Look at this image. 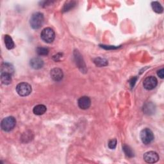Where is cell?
I'll list each match as a JSON object with an SVG mask.
<instances>
[{
    "instance_id": "21",
    "label": "cell",
    "mask_w": 164,
    "mask_h": 164,
    "mask_svg": "<svg viewBox=\"0 0 164 164\" xmlns=\"http://www.w3.org/2000/svg\"><path fill=\"white\" fill-rule=\"evenodd\" d=\"M75 5H76V3L74 2H69V3H67L64 5V8L62 9V12H65L69 11V10H71V9L73 8L75 6Z\"/></svg>"
},
{
    "instance_id": "12",
    "label": "cell",
    "mask_w": 164,
    "mask_h": 164,
    "mask_svg": "<svg viewBox=\"0 0 164 164\" xmlns=\"http://www.w3.org/2000/svg\"><path fill=\"white\" fill-rule=\"evenodd\" d=\"M47 110L46 106L44 105H38L35 106L33 109V112L35 115H43Z\"/></svg>"
},
{
    "instance_id": "7",
    "label": "cell",
    "mask_w": 164,
    "mask_h": 164,
    "mask_svg": "<svg viewBox=\"0 0 164 164\" xmlns=\"http://www.w3.org/2000/svg\"><path fill=\"white\" fill-rule=\"evenodd\" d=\"M144 160L148 163H154L159 160V156L155 151H148L144 155Z\"/></svg>"
},
{
    "instance_id": "3",
    "label": "cell",
    "mask_w": 164,
    "mask_h": 164,
    "mask_svg": "<svg viewBox=\"0 0 164 164\" xmlns=\"http://www.w3.org/2000/svg\"><path fill=\"white\" fill-rule=\"evenodd\" d=\"M32 86L28 83L22 82L16 86V92L20 96H27L32 92Z\"/></svg>"
},
{
    "instance_id": "20",
    "label": "cell",
    "mask_w": 164,
    "mask_h": 164,
    "mask_svg": "<svg viewBox=\"0 0 164 164\" xmlns=\"http://www.w3.org/2000/svg\"><path fill=\"white\" fill-rule=\"evenodd\" d=\"M36 52L40 56H46L47 55L48 53H49V50L47 47H39L36 50Z\"/></svg>"
},
{
    "instance_id": "16",
    "label": "cell",
    "mask_w": 164,
    "mask_h": 164,
    "mask_svg": "<svg viewBox=\"0 0 164 164\" xmlns=\"http://www.w3.org/2000/svg\"><path fill=\"white\" fill-rule=\"evenodd\" d=\"M151 7L154 12L157 14H162L163 11V8L162 5L158 2H153L151 3Z\"/></svg>"
},
{
    "instance_id": "24",
    "label": "cell",
    "mask_w": 164,
    "mask_h": 164,
    "mask_svg": "<svg viewBox=\"0 0 164 164\" xmlns=\"http://www.w3.org/2000/svg\"><path fill=\"white\" fill-rule=\"evenodd\" d=\"M137 80V78L135 77H135H133V78H132L131 79L130 81V85H131V88H133V87H134L135 84V82H136Z\"/></svg>"
},
{
    "instance_id": "15",
    "label": "cell",
    "mask_w": 164,
    "mask_h": 164,
    "mask_svg": "<svg viewBox=\"0 0 164 164\" xmlns=\"http://www.w3.org/2000/svg\"><path fill=\"white\" fill-rule=\"evenodd\" d=\"M2 72L9 73L12 75L14 72V69L13 66L9 63H4L2 67Z\"/></svg>"
},
{
    "instance_id": "23",
    "label": "cell",
    "mask_w": 164,
    "mask_h": 164,
    "mask_svg": "<svg viewBox=\"0 0 164 164\" xmlns=\"http://www.w3.org/2000/svg\"><path fill=\"white\" fill-rule=\"evenodd\" d=\"M62 56V53H58V54H55V55L53 56V59L54 60V61L58 62L60 60V58H61Z\"/></svg>"
},
{
    "instance_id": "11",
    "label": "cell",
    "mask_w": 164,
    "mask_h": 164,
    "mask_svg": "<svg viewBox=\"0 0 164 164\" xmlns=\"http://www.w3.org/2000/svg\"><path fill=\"white\" fill-rule=\"evenodd\" d=\"M30 64L32 68L35 69H39L43 67L44 62L40 58H34L30 60Z\"/></svg>"
},
{
    "instance_id": "13",
    "label": "cell",
    "mask_w": 164,
    "mask_h": 164,
    "mask_svg": "<svg viewBox=\"0 0 164 164\" xmlns=\"http://www.w3.org/2000/svg\"><path fill=\"white\" fill-rule=\"evenodd\" d=\"M4 39H5V44L6 47H7L8 50L13 49V48L15 47V44L10 36L9 35H5Z\"/></svg>"
},
{
    "instance_id": "18",
    "label": "cell",
    "mask_w": 164,
    "mask_h": 164,
    "mask_svg": "<svg viewBox=\"0 0 164 164\" xmlns=\"http://www.w3.org/2000/svg\"><path fill=\"white\" fill-rule=\"evenodd\" d=\"M155 106L152 104V103H148V104L145 105V106H144L143 110L144 111L145 113L150 114V113H153V112H155Z\"/></svg>"
},
{
    "instance_id": "26",
    "label": "cell",
    "mask_w": 164,
    "mask_h": 164,
    "mask_svg": "<svg viewBox=\"0 0 164 164\" xmlns=\"http://www.w3.org/2000/svg\"><path fill=\"white\" fill-rule=\"evenodd\" d=\"M101 47L104 48V49L105 50H113V49H116V48H117V47L111 46H104V45L101 46Z\"/></svg>"
},
{
    "instance_id": "2",
    "label": "cell",
    "mask_w": 164,
    "mask_h": 164,
    "mask_svg": "<svg viewBox=\"0 0 164 164\" xmlns=\"http://www.w3.org/2000/svg\"><path fill=\"white\" fill-rule=\"evenodd\" d=\"M16 124V120L12 116H9L4 118L1 123L2 129L4 131H10L12 130Z\"/></svg>"
},
{
    "instance_id": "10",
    "label": "cell",
    "mask_w": 164,
    "mask_h": 164,
    "mask_svg": "<svg viewBox=\"0 0 164 164\" xmlns=\"http://www.w3.org/2000/svg\"><path fill=\"white\" fill-rule=\"evenodd\" d=\"M75 60L76 64L78 65V68H80L82 71H85L86 68H85V64L84 63V61L83 60V58L82 57V55L80 54V53H79L78 51L75 52Z\"/></svg>"
},
{
    "instance_id": "9",
    "label": "cell",
    "mask_w": 164,
    "mask_h": 164,
    "mask_svg": "<svg viewBox=\"0 0 164 164\" xmlns=\"http://www.w3.org/2000/svg\"><path fill=\"white\" fill-rule=\"evenodd\" d=\"M50 75L54 81L60 82L62 80L64 77L63 71L59 68H54L51 70Z\"/></svg>"
},
{
    "instance_id": "6",
    "label": "cell",
    "mask_w": 164,
    "mask_h": 164,
    "mask_svg": "<svg viewBox=\"0 0 164 164\" xmlns=\"http://www.w3.org/2000/svg\"><path fill=\"white\" fill-rule=\"evenodd\" d=\"M158 84L157 79L155 76H148L145 79L143 82L144 87L148 90H153L155 89Z\"/></svg>"
},
{
    "instance_id": "25",
    "label": "cell",
    "mask_w": 164,
    "mask_h": 164,
    "mask_svg": "<svg viewBox=\"0 0 164 164\" xmlns=\"http://www.w3.org/2000/svg\"><path fill=\"white\" fill-rule=\"evenodd\" d=\"M157 75L159 76L160 78L163 79V76H164V69H161L160 70L157 71Z\"/></svg>"
},
{
    "instance_id": "8",
    "label": "cell",
    "mask_w": 164,
    "mask_h": 164,
    "mask_svg": "<svg viewBox=\"0 0 164 164\" xmlns=\"http://www.w3.org/2000/svg\"><path fill=\"white\" fill-rule=\"evenodd\" d=\"M78 104L82 110H87L91 105V100L88 96H82L78 99Z\"/></svg>"
},
{
    "instance_id": "19",
    "label": "cell",
    "mask_w": 164,
    "mask_h": 164,
    "mask_svg": "<svg viewBox=\"0 0 164 164\" xmlns=\"http://www.w3.org/2000/svg\"><path fill=\"white\" fill-rule=\"evenodd\" d=\"M123 149L126 156H127L128 158H133V156H134V152H133V151L129 146V145H124L123 147Z\"/></svg>"
},
{
    "instance_id": "14",
    "label": "cell",
    "mask_w": 164,
    "mask_h": 164,
    "mask_svg": "<svg viewBox=\"0 0 164 164\" xmlns=\"http://www.w3.org/2000/svg\"><path fill=\"white\" fill-rule=\"evenodd\" d=\"M12 75L6 72H1V81L4 85H9L12 82Z\"/></svg>"
},
{
    "instance_id": "5",
    "label": "cell",
    "mask_w": 164,
    "mask_h": 164,
    "mask_svg": "<svg viewBox=\"0 0 164 164\" xmlns=\"http://www.w3.org/2000/svg\"><path fill=\"white\" fill-rule=\"evenodd\" d=\"M141 139L143 144L148 145L151 144L154 140L153 133L149 128H145L141 132Z\"/></svg>"
},
{
    "instance_id": "1",
    "label": "cell",
    "mask_w": 164,
    "mask_h": 164,
    "mask_svg": "<svg viewBox=\"0 0 164 164\" xmlns=\"http://www.w3.org/2000/svg\"><path fill=\"white\" fill-rule=\"evenodd\" d=\"M44 15L40 12L34 13L30 20V24L31 27L34 30L39 29L44 23Z\"/></svg>"
},
{
    "instance_id": "4",
    "label": "cell",
    "mask_w": 164,
    "mask_h": 164,
    "mask_svg": "<svg viewBox=\"0 0 164 164\" xmlns=\"http://www.w3.org/2000/svg\"><path fill=\"white\" fill-rule=\"evenodd\" d=\"M40 37L42 40L46 43H51L55 38V33L54 30L51 28H46L40 33Z\"/></svg>"
},
{
    "instance_id": "17",
    "label": "cell",
    "mask_w": 164,
    "mask_h": 164,
    "mask_svg": "<svg viewBox=\"0 0 164 164\" xmlns=\"http://www.w3.org/2000/svg\"><path fill=\"white\" fill-rule=\"evenodd\" d=\"M94 62L95 64V65L98 67H104V66H106L108 65V61L105 59V58H96L94 59Z\"/></svg>"
},
{
    "instance_id": "22",
    "label": "cell",
    "mask_w": 164,
    "mask_h": 164,
    "mask_svg": "<svg viewBox=\"0 0 164 164\" xmlns=\"http://www.w3.org/2000/svg\"><path fill=\"white\" fill-rule=\"evenodd\" d=\"M117 142L116 139H115V138L111 139L110 141L108 142V148H110V149H114L117 146Z\"/></svg>"
}]
</instances>
